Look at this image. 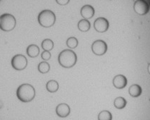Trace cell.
<instances>
[{
	"label": "cell",
	"mask_w": 150,
	"mask_h": 120,
	"mask_svg": "<svg viewBox=\"0 0 150 120\" xmlns=\"http://www.w3.org/2000/svg\"><path fill=\"white\" fill-rule=\"evenodd\" d=\"M46 89L50 93H54L59 90V84L56 80H50L46 84Z\"/></svg>",
	"instance_id": "9a60e30c"
},
{
	"label": "cell",
	"mask_w": 150,
	"mask_h": 120,
	"mask_svg": "<svg viewBox=\"0 0 150 120\" xmlns=\"http://www.w3.org/2000/svg\"><path fill=\"white\" fill-rule=\"evenodd\" d=\"M148 72H149V74H150V63L149 64V66H148Z\"/></svg>",
	"instance_id": "603a6c76"
},
{
	"label": "cell",
	"mask_w": 150,
	"mask_h": 120,
	"mask_svg": "<svg viewBox=\"0 0 150 120\" xmlns=\"http://www.w3.org/2000/svg\"><path fill=\"white\" fill-rule=\"evenodd\" d=\"M58 61L62 67L69 69L76 64L77 61V56L72 50L64 49L59 54Z\"/></svg>",
	"instance_id": "6da1fadb"
},
{
	"label": "cell",
	"mask_w": 150,
	"mask_h": 120,
	"mask_svg": "<svg viewBox=\"0 0 150 120\" xmlns=\"http://www.w3.org/2000/svg\"><path fill=\"white\" fill-rule=\"evenodd\" d=\"M40 48L36 44H30L27 48V54L29 57L35 58L40 54Z\"/></svg>",
	"instance_id": "7c38bea8"
},
{
	"label": "cell",
	"mask_w": 150,
	"mask_h": 120,
	"mask_svg": "<svg viewBox=\"0 0 150 120\" xmlns=\"http://www.w3.org/2000/svg\"><path fill=\"white\" fill-rule=\"evenodd\" d=\"M11 64L15 70L22 71L26 69L28 64V61L23 54H16L12 57Z\"/></svg>",
	"instance_id": "5b68a950"
},
{
	"label": "cell",
	"mask_w": 150,
	"mask_h": 120,
	"mask_svg": "<svg viewBox=\"0 0 150 120\" xmlns=\"http://www.w3.org/2000/svg\"><path fill=\"white\" fill-rule=\"evenodd\" d=\"M98 120H112V114L110 111L103 110L98 114Z\"/></svg>",
	"instance_id": "d6986e66"
},
{
	"label": "cell",
	"mask_w": 150,
	"mask_h": 120,
	"mask_svg": "<svg viewBox=\"0 0 150 120\" xmlns=\"http://www.w3.org/2000/svg\"><path fill=\"white\" fill-rule=\"evenodd\" d=\"M114 87L118 90H122L127 84V79L123 74H118L114 77L112 81Z\"/></svg>",
	"instance_id": "9c48e42d"
},
{
	"label": "cell",
	"mask_w": 150,
	"mask_h": 120,
	"mask_svg": "<svg viewBox=\"0 0 150 120\" xmlns=\"http://www.w3.org/2000/svg\"><path fill=\"white\" fill-rule=\"evenodd\" d=\"M107 49H108V47H107V43L102 40H96L92 44V52L97 56H102L105 54Z\"/></svg>",
	"instance_id": "8992f818"
},
{
	"label": "cell",
	"mask_w": 150,
	"mask_h": 120,
	"mask_svg": "<svg viewBox=\"0 0 150 120\" xmlns=\"http://www.w3.org/2000/svg\"><path fill=\"white\" fill-rule=\"evenodd\" d=\"M142 92V87H140L139 84H132L131 87L129 89V94L130 95V96L132 97H138L141 95Z\"/></svg>",
	"instance_id": "4fadbf2b"
},
{
	"label": "cell",
	"mask_w": 150,
	"mask_h": 120,
	"mask_svg": "<svg viewBox=\"0 0 150 120\" xmlns=\"http://www.w3.org/2000/svg\"><path fill=\"white\" fill-rule=\"evenodd\" d=\"M35 88L29 84H22L17 90V98L22 102H32L35 99Z\"/></svg>",
	"instance_id": "7a4b0ae2"
},
{
	"label": "cell",
	"mask_w": 150,
	"mask_h": 120,
	"mask_svg": "<svg viewBox=\"0 0 150 120\" xmlns=\"http://www.w3.org/2000/svg\"><path fill=\"white\" fill-rule=\"evenodd\" d=\"M127 100L124 97H117L114 101V105L118 109H122L127 106Z\"/></svg>",
	"instance_id": "2e32d148"
},
{
	"label": "cell",
	"mask_w": 150,
	"mask_h": 120,
	"mask_svg": "<svg viewBox=\"0 0 150 120\" xmlns=\"http://www.w3.org/2000/svg\"><path fill=\"white\" fill-rule=\"evenodd\" d=\"M50 70V65L46 61L40 62L38 65V71L42 74H46Z\"/></svg>",
	"instance_id": "ac0fdd59"
},
{
	"label": "cell",
	"mask_w": 150,
	"mask_h": 120,
	"mask_svg": "<svg viewBox=\"0 0 150 120\" xmlns=\"http://www.w3.org/2000/svg\"><path fill=\"white\" fill-rule=\"evenodd\" d=\"M69 1L70 0H56L57 3L61 6L67 5V4H69Z\"/></svg>",
	"instance_id": "7402d4cb"
},
{
	"label": "cell",
	"mask_w": 150,
	"mask_h": 120,
	"mask_svg": "<svg viewBox=\"0 0 150 120\" xmlns=\"http://www.w3.org/2000/svg\"><path fill=\"white\" fill-rule=\"evenodd\" d=\"M109 27H110L109 21L104 17H99L94 22V30L99 33H104L107 32Z\"/></svg>",
	"instance_id": "52a82bcc"
},
{
	"label": "cell",
	"mask_w": 150,
	"mask_h": 120,
	"mask_svg": "<svg viewBox=\"0 0 150 120\" xmlns=\"http://www.w3.org/2000/svg\"><path fill=\"white\" fill-rule=\"evenodd\" d=\"M56 113L61 118H66L70 114V107L67 104L62 103L56 107Z\"/></svg>",
	"instance_id": "30bf717a"
},
{
	"label": "cell",
	"mask_w": 150,
	"mask_h": 120,
	"mask_svg": "<svg viewBox=\"0 0 150 120\" xmlns=\"http://www.w3.org/2000/svg\"><path fill=\"white\" fill-rule=\"evenodd\" d=\"M51 58V53L50 51H44L42 53V59L45 61H48Z\"/></svg>",
	"instance_id": "44dd1931"
},
{
	"label": "cell",
	"mask_w": 150,
	"mask_h": 120,
	"mask_svg": "<svg viewBox=\"0 0 150 120\" xmlns=\"http://www.w3.org/2000/svg\"><path fill=\"white\" fill-rule=\"evenodd\" d=\"M95 13L94 7L89 4H86L81 7L80 10V14L81 17L85 19H89L92 18Z\"/></svg>",
	"instance_id": "8fae6325"
},
{
	"label": "cell",
	"mask_w": 150,
	"mask_h": 120,
	"mask_svg": "<svg viewBox=\"0 0 150 120\" xmlns=\"http://www.w3.org/2000/svg\"><path fill=\"white\" fill-rule=\"evenodd\" d=\"M134 10L139 15H144L149 12V6L144 0H137L134 4Z\"/></svg>",
	"instance_id": "ba28073f"
},
{
	"label": "cell",
	"mask_w": 150,
	"mask_h": 120,
	"mask_svg": "<svg viewBox=\"0 0 150 120\" xmlns=\"http://www.w3.org/2000/svg\"><path fill=\"white\" fill-rule=\"evenodd\" d=\"M17 21L11 14H4L0 16V29L4 32H11L15 28Z\"/></svg>",
	"instance_id": "277c9868"
},
{
	"label": "cell",
	"mask_w": 150,
	"mask_h": 120,
	"mask_svg": "<svg viewBox=\"0 0 150 120\" xmlns=\"http://www.w3.org/2000/svg\"><path fill=\"white\" fill-rule=\"evenodd\" d=\"M77 27L78 29H79V30L81 31V32H87L90 30L91 24L88 19H81V20L78 22Z\"/></svg>",
	"instance_id": "5bb4252c"
},
{
	"label": "cell",
	"mask_w": 150,
	"mask_h": 120,
	"mask_svg": "<svg viewBox=\"0 0 150 120\" xmlns=\"http://www.w3.org/2000/svg\"><path fill=\"white\" fill-rule=\"evenodd\" d=\"M42 48L44 51H51L54 48V42L50 39H45L42 42Z\"/></svg>",
	"instance_id": "e0dca14e"
},
{
	"label": "cell",
	"mask_w": 150,
	"mask_h": 120,
	"mask_svg": "<svg viewBox=\"0 0 150 120\" xmlns=\"http://www.w3.org/2000/svg\"><path fill=\"white\" fill-rule=\"evenodd\" d=\"M38 22L42 27L49 28L54 24L56 22V16L52 11L45 9L39 14Z\"/></svg>",
	"instance_id": "3957f363"
},
{
	"label": "cell",
	"mask_w": 150,
	"mask_h": 120,
	"mask_svg": "<svg viewBox=\"0 0 150 120\" xmlns=\"http://www.w3.org/2000/svg\"><path fill=\"white\" fill-rule=\"evenodd\" d=\"M78 40L74 37H69L67 40V45L69 49H75L78 46Z\"/></svg>",
	"instance_id": "ffe728a7"
}]
</instances>
